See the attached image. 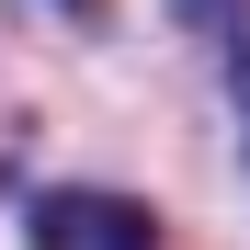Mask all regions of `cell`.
<instances>
[{
  "mask_svg": "<svg viewBox=\"0 0 250 250\" xmlns=\"http://www.w3.org/2000/svg\"><path fill=\"white\" fill-rule=\"evenodd\" d=\"M171 23H182V34H239L250 0H171Z\"/></svg>",
  "mask_w": 250,
  "mask_h": 250,
  "instance_id": "7a4b0ae2",
  "label": "cell"
},
{
  "mask_svg": "<svg viewBox=\"0 0 250 250\" xmlns=\"http://www.w3.org/2000/svg\"><path fill=\"white\" fill-rule=\"evenodd\" d=\"M23 239L34 250H159V216L137 193H91V182H46L23 205Z\"/></svg>",
  "mask_w": 250,
  "mask_h": 250,
  "instance_id": "6da1fadb",
  "label": "cell"
},
{
  "mask_svg": "<svg viewBox=\"0 0 250 250\" xmlns=\"http://www.w3.org/2000/svg\"><path fill=\"white\" fill-rule=\"evenodd\" d=\"M228 103H239V125H250V23L228 34Z\"/></svg>",
  "mask_w": 250,
  "mask_h": 250,
  "instance_id": "3957f363",
  "label": "cell"
},
{
  "mask_svg": "<svg viewBox=\"0 0 250 250\" xmlns=\"http://www.w3.org/2000/svg\"><path fill=\"white\" fill-rule=\"evenodd\" d=\"M57 12H68V23H103V0H57Z\"/></svg>",
  "mask_w": 250,
  "mask_h": 250,
  "instance_id": "277c9868",
  "label": "cell"
},
{
  "mask_svg": "<svg viewBox=\"0 0 250 250\" xmlns=\"http://www.w3.org/2000/svg\"><path fill=\"white\" fill-rule=\"evenodd\" d=\"M0 193H12V171H0Z\"/></svg>",
  "mask_w": 250,
  "mask_h": 250,
  "instance_id": "5b68a950",
  "label": "cell"
}]
</instances>
